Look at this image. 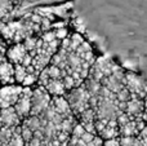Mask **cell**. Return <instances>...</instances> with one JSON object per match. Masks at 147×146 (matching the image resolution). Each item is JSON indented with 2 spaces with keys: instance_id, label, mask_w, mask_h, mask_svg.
<instances>
[{
  "instance_id": "cell-14",
  "label": "cell",
  "mask_w": 147,
  "mask_h": 146,
  "mask_svg": "<svg viewBox=\"0 0 147 146\" xmlns=\"http://www.w3.org/2000/svg\"><path fill=\"white\" fill-rule=\"evenodd\" d=\"M38 74H27L25 78V80H23L22 85L23 87H30L31 84H34V83L38 82Z\"/></svg>"
},
{
  "instance_id": "cell-9",
  "label": "cell",
  "mask_w": 147,
  "mask_h": 146,
  "mask_svg": "<svg viewBox=\"0 0 147 146\" xmlns=\"http://www.w3.org/2000/svg\"><path fill=\"white\" fill-rule=\"evenodd\" d=\"M0 83L3 85L14 84V65L9 61L0 62Z\"/></svg>"
},
{
  "instance_id": "cell-18",
  "label": "cell",
  "mask_w": 147,
  "mask_h": 146,
  "mask_svg": "<svg viewBox=\"0 0 147 146\" xmlns=\"http://www.w3.org/2000/svg\"><path fill=\"white\" fill-rule=\"evenodd\" d=\"M67 35V31L66 30H58V31H56V38L58 39V40H61V39H65V36Z\"/></svg>"
},
{
  "instance_id": "cell-12",
  "label": "cell",
  "mask_w": 147,
  "mask_h": 146,
  "mask_svg": "<svg viewBox=\"0 0 147 146\" xmlns=\"http://www.w3.org/2000/svg\"><path fill=\"white\" fill-rule=\"evenodd\" d=\"M14 7L13 0H0V20L8 16Z\"/></svg>"
},
{
  "instance_id": "cell-2",
  "label": "cell",
  "mask_w": 147,
  "mask_h": 146,
  "mask_svg": "<svg viewBox=\"0 0 147 146\" xmlns=\"http://www.w3.org/2000/svg\"><path fill=\"white\" fill-rule=\"evenodd\" d=\"M124 85L132 97L145 98L147 96V82L142 76L133 72H125Z\"/></svg>"
},
{
  "instance_id": "cell-7",
  "label": "cell",
  "mask_w": 147,
  "mask_h": 146,
  "mask_svg": "<svg viewBox=\"0 0 147 146\" xmlns=\"http://www.w3.org/2000/svg\"><path fill=\"white\" fill-rule=\"evenodd\" d=\"M21 119L18 118L17 113L13 107L1 109L0 110V124L5 128H17L21 124Z\"/></svg>"
},
{
  "instance_id": "cell-16",
  "label": "cell",
  "mask_w": 147,
  "mask_h": 146,
  "mask_svg": "<svg viewBox=\"0 0 147 146\" xmlns=\"http://www.w3.org/2000/svg\"><path fill=\"white\" fill-rule=\"evenodd\" d=\"M102 146H120V141H119V137L117 139H111V140H106L103 142Z\"/></svg>"
},
{
  "instance_id": "cell-10",
  "label": "cell",
  "mask_w": 147,
  "mask_h": 146,
  "mask_svg": "<svg viewBox=\"0 0 147 146\" xmlns=\"http://www.w3.org/2000/svg\"><path fill=\"white\" fill-rule=\"evenodd\" d=\"M43 88L49 93L51 97H62L67 93L66 88L63 85V82L59 79H49L44 84Z\"/></svg>"
},
{
  "instance_id": "cell-5",
  "label": "cell",
  "mask_w": 147,
  "mask_h": 146,
  "mask_svg": "<svg viewBox=\"0 0 147 146\" xmlns=\"http://www.w3.org/2000/svg\"><path fill=\"white\" fill-rule=\"evenodd\" d=\"M31 95H32V91L30 89V87H23L20 98H18V101L16 102V105L13 106V109L16 110V113H17L18 118H20L21 120H25L26 118L30 116Z\"/></svg>"
},
{
  "instance_id": "cell-4",
  "label": "cell",
  "mask_w": 147,
  "mask_h": 146,
  "mask_svg": "<svg viewBox=\"0 0 147 146\" xmlns=\"http://www.w3.org/2000/svg\"><path fill=\"white\" fill-rule=\"evenodd\" d=\"M23 87L20 84H10L3 85L0 88V110L1 109L13 107L18 101Z\"/></svg>"
},
{
  "instance_id": "cell-3",
  "label": "cell",
  "mask_w": 147,
  "mask_h": 146,
  "mask_svg": "<svg viewBox=\"0 0 147 146\" xmlns=\"http://www.w3.org/2000/svg\"><path fill=\"white\" fill-rule=\"evenodd\" d=\"M51 101H52V97L49 96V93L43 87H38L35 91H32V95H31L30 115H34V116L40 115L43 111H45L49 107Z\"/></svg>"
},
{
  "instance_id": "cell-8",
  "label": "cell",
  "mask_w": 147,
  "mask_h": 146,
  "mask_svg": "<svg viewBox=\"0 0 147 146\" xmlns=\"http://www.w3.org/2000/svg\"><path fill=\"white\" fill-rule=\"evenodd\" d=\"M76 120L79 122V124H80L88 133L97 135L96 127H94V123H96V114H94V111L92 110L90 107L86 109L85 111H83L79 116H76Z\"/></svg>"
},
{
  "instance_id": "cell-15",
  "label": "cell",
  "mask_w": 147,
  "mask_h": 146,
  "mask_svg": "<svg viewBox=\"0 0 147 146\" xmlns=\"http://www.w3.org/2000/svg\"><path fill=\"white\" fill-rule=\"evenodd\" d=\"M142 120L147 127V96L143 98V114H142Z\"/></svg>"
},
{
  "instance_id": "cell-11",
  "label": "cell",
  "mask_w": 147,
  "mask_h": 146,
  "mask_svg": "<svg viewBox=\"0 0 147 146\" xmlns=\"http://www.w3.org/2000/svg\"><path fill=\"white\" fill-rule=\"evenodd\" d=\"M27 54V51L25 49L22 43H17L16 45H13L12 48H9V51L7 52V56L9 58V62L14 65H21L23 61V58Z\"/></svg>"
},
{
  "instance_id": "cell-13",
  "label": "cell",
  "mask_w": 147,
  "mask_h": 146,
  "mask_svg": "<svg viewBox=\"0 0 147 146\" xmlns=\"http://www.w3.org/2000/svg\"><path fill=\"white\" fill-rule=\"evenodd\" d=\"M26 75H27V71H26L25 66H22V65H14V80L17 83H20V85H22Z\"/></svg>"
},
{
  "instance_id": "cell-1",
  "label": "cell",
  "mask_w": 147,
  "mask_h": 146,
  "mask_svg": "<svg viewBox=\"0 0 147 146\" xmlns=\"http://www.w3.org/2000/svg\"><path fill=\"white\" fill-rule=\"evenodd\" d=\"M67 92L69 93H66L63 97L66 98L67 103L71 109V113L75 118L80 115L83 111H85L86 109H89V93L86 92L83 84L76 88H72Z\"/></svg>"
},
{
  "instance_id": "cell-6",
  "label": "cell",
  "mask_w": 147,
  "mask_h": 146,
  "mask_svg": "<svg viewBox=\"0 0 147 146\" xmlns=\"http://www.w3.org/2000/svg\"><path fill=\"white\" fill-rule=\"evenodd\" d=\"M124 114L128 115L130 119H142V114H143V100L138 97H130L129 101L125 103L124 107Z\"/></svg>"
},
{
  "instance_id": "cell-17",
  "label": "cell",
  "mask_w": 147,
  "mask_h": 146,
  "mask_svg": "<svg viewBox=\"0 0 147 146\" xmlns=\"http://www.w3.org/2000/svg\"><path fill=\"white\" fill-rule=\"evenodd\" d=\"M138 140H147V127H145L143 129H141L140 133L137 135Z\"/></svg>"
}]
</instances>
